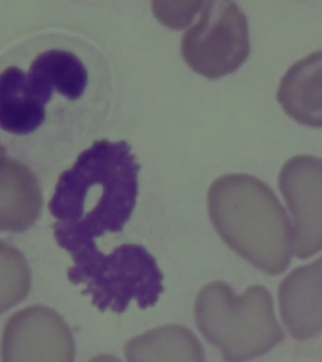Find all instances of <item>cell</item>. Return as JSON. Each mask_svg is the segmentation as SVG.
Masks as SVG:
<instances>
[{"label": "cell", "instance_id": "1", "mask_svg": "<svg viewBox=\"0 0 322 362\" xmlns=\"http://www.w3.org/2000/svg\"><path fill=\"white\" fill-rule=\"evenodd\" d=\"M140 165L126 141L98 140L57 180L48 210L53 235L66 252L124 230L135 209Z\"/></svg>", "mask_w": 322, "mask_h": 362}, {"label": "cell", "instance_id": "2", "mask_svg": "<svg viewBox=\"0 0 322 362\" xmlns=\"http://www.w3.org/2000/svg\"><path fill=\"white\" fill-rule=\"evenodd\" d=\"M208 213L219 237L237 255L271 276L289 267L292 229L276 194L249 174H226L208 190Z\"/></svg>", "mask_w": 322, "mask_h": 362}, {"label": "cell", "instance_id": "3", "mask_svg": "<svg viewBox=\"0 0 322 362\" xmlns=\"http://www.w3.org/2000/svg\"><path fill=\"white\" fill-rule=\"evenodd\" d=\"M194 316L200 332L221 350L226 362L262 356L282 341L270 291L255 284L237 297L229 284L217 281L199 291Z\"/></svg>", "mask_w": 322, "mask_h": 362}, {"label": "cell", "instance_id": "4", "mask_svg": "<svg viewBox=\"0 0 322 362\" xmlns=\"http://www.w3.org/2000/svg\"><path fill=\"white\" fill-rule=\"evenodd\" d=\"M74 266L68 281L85 286L82 293L101 312L124 313L131 302L140 310L158 303L164 291V274L156 259L140 244L125 243L103 253L96 242L79 244L67 250Z\"/></svg>", "mask_w": 322, "mask_h": 362}, {"label": "cell", "instance_id": "5", "mask_svg": "<svg viewBox=\"0 0 322 362\" xmlns=\"http://www.w3.org/2000/svg\"><path fill=\"white\" fill-rule=\"evenodd\" d=\"M88 85V72L72 52H40L28 71L11 66L0 72V129L11 135L33 134L45 121L54 95L79 100Z\"/></svg>", "mask_w": 322, "mask_h": 362}, {"label": "cell", "instance_id": "6", "mask_svg": "<svg viewBox=\"0 0 322 362\" xmlns=\"http://www.w3.org/2000/svg\"><path fill=\"white\" fill-rule=\"evenodd\" d=\"M251 51L247 17L234 1H207L198 22L181 38V56L209 79L236 72Z\"/></svg>", "mask_w": 322, "mask_h": 362}, {"label": "cell", "instance_id": "7", "mask_svg": "<svg viewBox=\"0 0 322 362\" xmlns=\"http://www.w3.org/2000/svg\"><path fill=\"white\" fill-rule=\"evenodd\" d=\"M0 357L1 362H74V334L58 312L29 305L6 321Z\"/></svg>", "mask_w": 322, "mask_h": 362}, {"label": "cell", "instance_id": "8", "mask_svg": "<svg viewBox=\"0 0 322 362\" xmlns=\"http://www.w3.org/2000/svg\"><path fill=\"white\" fill-rule=\"evenodd\" d=\"M277 182L292 215L294 255L307 259L322 249V158L312 155L289 158Z\"/></svg>", "mask_w": 322, "mask_h": 362}, {"label": "cell", "instance_id": "9", "mask_svg": "<svg viewBox=\"0 0 322 362\" xmlns=\"http://www.w3.org/2000/svg\"><path fill=\"white\" fill-rule=\"evenodd\" d=\"M283 322L296 339H310L322 329V257L299 267L278 288Z\"/></svg>", "mask_w": 322, "mask_h": 362}, {"label": "cell", "instance_id": "10", "mask_svg": "<svg viewBox=\"0 0 322 362\" xmlns=\"http://www.w3.org/2000/svg\"><path fill=\"white\" fill-rule=\"evenodd\" d=\"M43 208L40 180L17 160L0 163V232L24 233L38 221Z\"/></svg>", "mask_w": 322, "mask_h": 362}, {"label": "cell", "instance_id": "11", "mask_svg": "<svg viewBox=\"0 0 322 362\" xmlns=\"http://www.w3.org/2000/svg\"><path fill=\"white\" fill-rule=\"evenodd\" d=\"M276 97L289 117L310 127H322V49L286 71Z\"/></svg>", "mask_w": 322, "mask_h": 362}, {"label": "cell", "instance_id": "12", "mask_svg": "<svg viewBox=\"0 0 322 362\" xmlns=\"http://www.w3.org/2000/svg\"><path fill=\"white\" fill-rule=\"evenodd\" d=\"M127 362H205L203 347L189 328L165 325L139 334L125 346Z\"/></svg>", "mask_w": 322, "mask_h": 362}, {"label": "cell", "instance_id": "13", "mask_svg": "<svg viewBox=\"0 0 322 362\" xmlns=\"http://www.w3.org/2000/svg\"><path fill=\"white\" fill-rule=\"evenodd\" d=\"M32 274L19 249L0 240V315L28 297Z\"/></svg>", "mask_w": 322, "mask_h": 362}, {"label": "cell", "instance_id": "14", "mask_svg": "<svg viewBox=\"0 0 322 362\" xmlns=\"http://www.w3.org/2000/svg\"><path fill=\"white\" fill-rule=\"evenodd\" d=\"M88 362H121V360L116 356H113V355L102 354V355H97V356L92 357Z\"/></svg>", "mask_w": 322, "mask_h": 362}, {"label": "cell", "instance_id": "15", "mask_svg": "<svg viewBox=\"0 0 322 362\" xmlns=\"http://www.w3.org/2000/svg\"><path fill=\"white\" fill-rule=\"evenodd\" d=\"M4 151H6V150H4V147L0 145V163H1V161H3L4 158H6V156H4V155H6V153H4Z\"/></svg>", "mask_w": 322, "mask_h": 362}]
</instances>
